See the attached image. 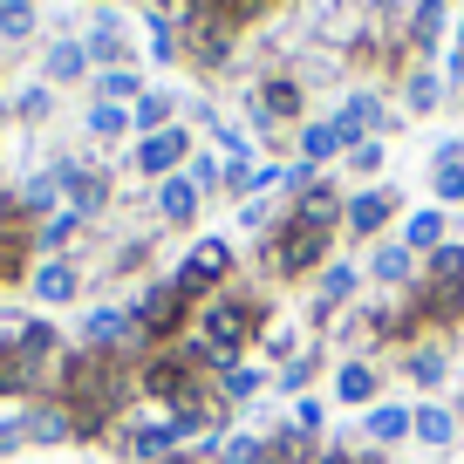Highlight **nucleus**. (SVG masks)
I'll use <instances>...</instances> for the list:
<instances>
[{
	"instance_id": "obj_1",
	"label": "nucleus",
	"mask_w": 464,
	"mask_h": 464,
	"mask_svg": "<svg viewBox=\"0 0 464 464\" xmlns=\"http://www.w3.org/2000/svg\"><path fill=\"white\" fill-rule=\"evenodd\" d=\"M218 274H226V246L212 239V246H198V253H191L185 266H178V280H171V287H178V294H205V287H212Z\"/></svg>"
},
{
	"instance_id": "obj_2",
	"label": "nucleus",
	"mask_w": 464,
	"mask_h": 464,
	"mask_svg": "<svg viewBox=\"0 0 464 464\" xmlns=\"http://www.w3.org/2000/svg\"><path fill=\"white\" fill-rule=\"evenodd\" d=\"M178 158H185V130H158V137H144V150H137V171L164 178Z\"/></svg>"
},
{
	"instance_id": "obj_3",
	"label": "nucleus",
	"mask_w": 464,
	"mask_h": 464,
	"mask_svg": "<svg viewBox=\"0 0 464 464\" xmlns=\"http://www.w3.org/2000/svg\"><path fill=\"white\" fill-rule=\"evenodd\" d=\"M158 212L171 218V226H185V218L198 212V185H191V178H171V185L158 191Z\"/></svg>"
},
{
	"instance_id": "obj_4",
	"label": "nucleus",
	"mask_w": 464,
	"mask_h": 464,
	"mask_svg": "<svg viewBox=\"0 0 464 464\" xmlns=\"http://www.w3.org/2000/svg\"><path fill=\"white\" fill-rule=\"evenodd\" d=\"M171 444H178V430H171V423H144V430L130 437V450H137L144 464H171Z\"/></svg>"
},
{
	"instance_id": "obj_5",
	"label": "nucleus",
	"mask_w": 464,
	"mask_h": 464,
	"mask_svg": "<svg viewBox=\"0 0 464 464\" xmlns=\"http://www.w3.org/2000/svg\"><path fill=\"white\" fill-rule=\"evenodd\" d=\"M82 69H89V48L82 42H55V48H48V82H75Z\"/></svg>"
},
{
	"instance_id": "obj_6",
	"label": "nucleus",
	"mask_w": 464,
	"mask_h": 464,
	"mask_svg": "<svg viewBox=\"0 0 464 464\" xmlns=\"http://www.w3.org/2000/svg\"><path fill=\"white\" fill-rule=\"evenodd\" d=\"M75 287H82V280H75V266H62V260H48L42 274H34V294H42V301H75Z\"/></svg>"
},
{
	"instance_id": "obj_7",
	"label": "nucleus",
	"mask_w": 464,
	"mask_h": 464,
	"mask_svg": "<svg viewBox=\"0 0 464 464\" xmlns=\"http://www.w3.org/2000/svg\"><path fill=\"white\" fill-rule=\"evenodd\" d=\"M130 328H137L130 314H116V307H102V314H89V328H82V334H89V348H116V342H123Z\"/></svg>"
},
{
	"instance_id": "obj_8",
	"label": "nucleus",
	"mask_w": 464,
	"mask_h": 464,
	"mask_svg": "<svg viewBox=\"0 0 464 464\" xmlns=\"http://www.w3.org/2000/svg\"><path fill=\"white\" fill-rule=\"evenodd\" d=\"M362 123L376 130V123H382V102H376V96H348V102H342V123H334V130H342V137H355Z\"/></svg>"
},
{
	"instance_id": "obj_9",
	"label": "nucleus",
	"mask_w": 464,
	"mask_h": 464,
	"mask_svg": "<svg viewBox=\"0 0 464 464\" xmlns=\"http://www.w3.org/2000/svg\"><path fill=\"white\" fill-rule=\"evenodd\" d=\"M239 328H246V314H239L232 301H218L212 314H205V334H212L218 348H232V342H239Z\"/></svg>"
},
{
	"instance_id": "obj_10",
	"label": "nucleus",
	"mask_w": 464,
	"mask_h": 464,
	"mask_svg": "<svg viewBox=\"0 0 464 464\" xmlns=\"http://www.w3.org/2000/svg\"><path fill=\"white\" fill-rule=\"evenodd\" d=\"M0 34H7V42L34 34V0H0Z\"/></svg>"
},
{
	"instance_id": "obj_11",
	"label": "nucleus",
	"mask_w": 464,
	"mask_h": 464,
	"mask_svg": "<svg viewBox=\"0 0 464 464\" xmlns=\"http://www.w3.org/2000/svg\"><path fill=\"white\" fill-rule=\"evenodd\" d=\"M382 212H390V198H382V191H369V198H355V205H348V226H355V232L369 239V232L382 226Z\"/></svg>"
},
{
	"instance_id": "obj_12",
	"label": "nucleus",
	"mask_w": 464,
	"mask_h": 464,
	"mask_svg": "<svg viewBox=\"0 0 464 464\" xmlns=\"http://www.w3.org/2000/svg\"><path fill=\"white\" fill-rule=\"evenodd\" d=\"M437 232H444V212H437V205H423V212H410L403 239H410V246H437Z\"/></svg>"
},
{
	"instance_id": "obj_13",
	"label": "nucleus",
	"mask_w": 464,
	"mask_h": 464,
	"mask_svg": "<svg viewBox=\"0 0 464 464\" xmlns=\"http://www.w3.org/2000/svg\"><path fill=\"white\" fill-rule=\"evenodd\" d=\"M348 294H355V274H348V266H328V274H321V301H314V314H328L334 301H348Z\"/></svg>"
},
{
	"instance_id": "obj_14",
	"label": "nucleus",
	"mask_w": 464,
	"mask_h": 464,
	"mask_svg": "<svg viewBox=\"0 0 464 464\" xmlns=\"http://www.w3.org/2000/svg\"><path fill=\"white\" fill-rule=\"evenodd\" d=\"M137 321H144V328H171V321H178V287H158Z\"/></svg>"
},
{
	"instance_id": "obj_15",
	"label": "nucleus",
	"mask_w": 464,
	"mask_h": 464,
	"mask_svg": "<svg viewBox=\"0 0 464 464\" xmlns=\"http://www.w3.org/2000/svg\"><path fill=\"white\" fill-rule=\"evenodd\" d=\"M342 144H348V137L334 130V123H307V130H301V150H307V158H328V150H342Z\"/></svg>"
},
{
	"instance_id": "obj_16",
	"label": "nucleus",
	"mask_w": 464,
	"mask_h": 464,
	"mask_svg": "<svg viewBox=\"0 0 464 464\" xmlns=\"http://www.w3.org/2000/svg\"><path fill=\"white\" fill-rule=\"evenodd\" d=\"M28 437H34V444H62V437H69V417H62V410H34Z\"/></svg>"
},
{
	"instance_id": "obj_17",
	"label": "nucleus",
	"mask_w": 464,
	"mask_h": 464,
	"mask_svg": "<svg viewBox=\"0 0 464 464\" xmlns=\"http://www.w3.org/2000/svg\"><path fill=\"white\" fill-rule=\"evenodd\" d=\"M403 430H410V410H376V417H369V437H376V444H396Z\"/></svg>"
},
{
	"instance_id": "obj_18",
	"label": "nucleus",
	"mask_w": 464,
	"mask_h": 464,
	"mask_svg": "<svg viewBox=\"0 0 464 464\" xmlns=\"http://www.w3.org/2000/svg\"><path fill=\"white\" fill-rule=\"evenodd\" d=\"M410 423H417V437H423V444H450V417H444V410H417V417H410Z\"/></svg>"
},
{
	"instance_id": "obj_19",
	"label": "nucleus",
	"mask_w": 464,
	"mask_h": 464,
	"mask_svg": "<svg viewBox=\"0 0 464 464\" xmlns=\"http://www.w3.org/2000/svg\"><path fill=\"white\" fill-rule=\"evenodd\" d=\"M274 164H232V185H239V191H266V185H274Z\"/></svg>"
},
{
	"instance_id": "obj_20",
	"label": "nucleus",
	"mask_w": 464,
	"mask_h": 464,
	"mask_svg": "<svg viewBox=\"0 0 464 464\" xmlns=\"http://www.w3.org/2000/svg\"><path fill=\"white\" fill-rule=\"evenodd\" d=\"M260 390H266L260 369H232V376H226V396H232V403H246V396H260Z\"/></svg>"
},
{
	"instance_id": "obj_21",
	"label": "nucleus",
	"mask_w": 464,
	"mask_h": 464,
	"mask_svg": "<svg viewBox=\"0 0 464 464\" xmlns=\"http://www.w3.org/2000/svg\"><path fill=\"white\" fill-rule=\"evenodd\" d=\"M164 116H171V96H144L130 123H137V130H164Z\"/></svg>"
},
{
	"instance_id": "obj_22",
	"label": "nucleus",
	"mask_w": 464,
	"mask_h": 464,
	"mask_svg": "<svg viewBox=\"0 0 464 464\" xmlns=\"http://www.w3.org/2000/svg\"><path fill=\"white\" fill-rule=\"evenodd\" d=\"M369 390H376V376H369L362 362H348L342 369V396H348V403H369Z\"/></svg>"
},
{
	"instance_id": "obj_23",
	"label": "nucleus",
	"mask_w": 464,
	"mask_h": 464,
	"mask_svg": "<svg viewBox=\"0 0 464 464\" xmlns=\"http://www.w3.org/2000/svg\"><path fill=\"white\" fill-rule=\"evenodd\" d=\"M123 123H130V116L116 110V102H96V110H89V130H96V137H116Z\"/></svg>"
},
{
	"instance_id": "obj_24",
	"label": "nucleus",
	"mask_w": 464,
	"mask_h": 464,
	"mask_svg": "<svg viewBox=\"0 0 464 464\" xmlns=\"http://www.w3.org/2000/svg\"><path fill=\"white\" fill-rule=\"evenodd\" d=\"M75 226H82V212H55V218L42 226V246H69V232H75Z\"/></svg>"
},
{
	"instance_id": "obj_25",
	"label": "nucleus",
	"mask_w": 464,
	"mask_h": 464,
	"mask_svg": "<svg viewBox=\"0 0 464 464\" xmlns=\"http://www.w3.org/2000/svg\"><path fill=\"white\" fill-rule=\"evenodd\" d=\"M55 191H62V178L42 171V178H28V185H21V198H28V205H55Z\"/></svg>"
},
{
	"instance_id": "obj_26",
	"label": "nucleus",
	"mask_w": 464,
	"mask_h": 464,
	"mask_svg": "<svg viewBox=\"0 0 464 464\" xmlns=\"http://www.w3.org/2000/svg\"><path fill=\"white\" fill-rule=\"evenodd\" d=\"M403 274H410V253L403 246H382L376 253V280H403Z\"/></svg>"
},
{
	"instance_id": "obj_27",
	"label": "nucleus",
	"mask_w": 464,
	"mask_h": 464,
	"mask_svg": "<svg viewBox=\"0 0 464 464\" xmlns=\"http://www.w3.org/2000/svg\"><path fill=\"white\" fill-rule=\"evenodd\" d=\"M226 458L232 464H266V450H260V437H226Z\"/></svg>"
},
{
	"instance_id": "obj_28",
	"label": "nucleus",
	"mask_w": 464,
	"mask_h": 464,
	"mask_svg": "<svg viewBox=\"0 0 464 464\" xmlns=\"http://www.w3.org/2000/svg\"><path fill=\"white\" fill-rule=\"evenodd\" d=\"M260 110H274V116H294V89H287V82H266V89H260Z\"/></svg>"
},
{
	"instance_id": "obj_29",
	"label": "nucleus",
	"mask_w": 464,
	"mask_h": 464,
	"mask_svg": "<svg viewBox=\"0 0 464 464\" xmlns=\"http://www.w3.org/2000/svg\"><path fill=\"white\" fill-rule=\"evenodd\" d=\"M14 110L28 116V123H42V116H48V89H21V96H14Z\"/></svg>"
},
{
	"instance_id": "obj_30",
	"label": "nucleus",
	"mask_w": 464,
	"mask_h": 464,
	"mask_svg": "<svg viewBox=\"0 0 464 464\" xmlns=\"http://www.w3.org/2000/svg\"><path fill=\"white\" fill-rule=\"evenodd\" d=\"M437 28H444V7H437V0H417V34L430 42Z\"/></svg>"
},
{
	"instance_id": "obj_31",
	"label": "nucleus",
	"mask_w": 464,
	"mask_h": 464,
	"mask_svg": "<svg viewBox=\"0 0 464 464\" xmlns=\"http://www.w3.org/2000/svg\"><path fill=\"white\" fill-rule=\"evenodd\" d=\"M437 198H464V164H444V171H437Z\"/></svg>"
},
{
	"instance_id": "obj_32",
	"label": "nucleus",
	"mask_w": 464,
	"mask_h": 464,
	"mask_svg": "<svg viewBox=\"0 0 464 464\" xmlns=\"http://www.w3.org/2000/svg\"><path fill=\"white\" fill-rule=\"evenodd\" d=\"M150 55H171V21H164V14H150Z\"/></svg>"
},
{
	"instance_id": "obj_33",
	"label": "nucleus",
	"mask_w": 464,
	"mask_h": 464,
	"mask_svg": "<svg viewBox=\"0 0 464 464\" xmlns=\"http://www.w3.org/2000/svg\"><path fill=\"white\" fill-rule=\"evenodd\" d=\"M102 96H137V75H123V69H110V75H102Z\"/></svg>"
},
{
	"instance_id": "obj_34",
	"label": "nucleus",
	"mask_w": 464,
	"mask_h": 464,
	"mask_svg": "<svg viewBox=\"0 0 464 464\" xmlns=\"http://www.w3.org/2000/svg\"><path fill=\"white\" fill-rule=\"evenodd\" d=\"M410 102H417V110H430V102H437V75H410Z\"/></svg>"
},
{
	"instance_id": "obj_35",
	"label": "nucleus",
	"mask_w": 464,
	"mask_h": 464,
	"mask_svg": "<svg viewBox=\"0 0 464 464\" xmlns=\"http://www.w3.org/2000/svg\"><path fill=\"white\" fill-rule=\"evenodd\" d=\"M410 369H417V382H437V376H444V355H437V348H423Z\"/></svg>"
},
{
	"instance_id": "obj_36",
	"label": "nucleus",
	"mask_w": 464,
	"mask_h": 464,
	"mask_svg": "<svg viewBox=\"0 0 464 464\" xmlns=\"http://www.w3.org/2000/svg\"><path fill=\"white\" fill-rule=\"evenodd\" d=\"M116 55H123V48H116V34H89V62H116Z\"/></svg>"
},
{
	"instance_id": "obj_37",
	"label": "nucleus",
	"mask_w": 464,
	"mask_h": 464,
	"mask_svg": "<svg viewBox=\"0 0 464 464\" xmlns=\"http://www.w3.org/2000/svg\"><path fill=\"white\" fill-rule=\"evenodd\" d=\"M430 266H437V274H444V280H458V274H464V253H458V246H444V253H437Z\"/></svg>"
},
{
	"instance_id": "obj_38",
	"label": "nucleus",
	"mask_w": 464,
	"mask_h": 464,
	"mask_svg": "<svg viewBox=\"0 0 464 464\" xmlns=\"http://www.w3.org/2000/svg\"><path fill=\"white\" fill-rule=\"evenodd\" d=\"M348 164H355V171H376V164H382V144H355V158H348Z\"/></svg>"
},
{
	"instance_id": "obj_39",
	"label": "nucleus",
	"mask_w": 464,
	"mask_h": 464,
	"mask_svg": "<svg viewBox=\"0 0 464 464\" xmlns=\"http://www.w3.org/2000/svg\"><path fill=\"white\" fill-rule=\"evenodd\" d=\"M321 464H348V458H342V450H328V458H321Z\"/></svg>"
},
{
	"instance_id": "obj_40",
	"label": "nucleus",
	"mask_w": 464,
	"mask_h": 464,
	"mask_svg": "<svg viewBox=\"0 0 464 464\" xmlns=\"http://www.w3.org/2000/svg\"><path fill=\"white\" fill-rule=\"evenodd\" d=\"M0 218H7V198H0Z\"/></svg>"
},
{
	"instance_id": "obj_41",
	"label": "nucleus",
	"mask_w": 464,
	"mask_h": 464,
	"mask_svg": "<svg viewBox=\"0 0 464 464\" xmlns=\"http://www.w3.org/2000/svg\"><path fill=\"white\" fill-rule=\"evenodd\" d=\"M458 48H464V28H458Z\"/></svg>"
},
{
	"instance_id": "obj_42",
	"label": "nucleus",
	"mask_w": 464,
	"mask_h": 464,
	"mask_svg": "<svg viewBox=\"0 0 464 464\" xmlns=\"http://www.w3.org/2000/svg\"><path fill=\"white\" fill-rule=\"evenodd\" d=\"M0 266H7V260H0Z\"/></svg>"
}]
</instances>
